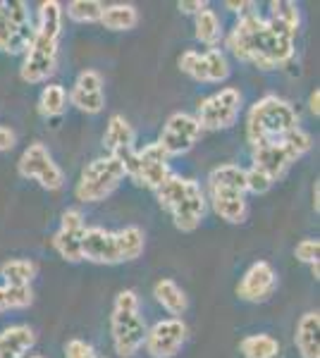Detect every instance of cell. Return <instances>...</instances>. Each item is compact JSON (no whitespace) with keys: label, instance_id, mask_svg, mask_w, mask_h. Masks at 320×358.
I'll use <instances>...</instances> for the list:
<instances>
[{"label":"cell","instance_id":"cell-1","mask_svg":"<svg viewBox=\"0 0 320 358\" xmlns=\"http://www.w3.org/2000/svg\"><path fill=\"white\" fill-rule=\"evenodd\" d=\"M296 34L280 27L277 22L249 13L227 36V48L242 62H251L258 69H275L287 65L294 57Z\"/></svg>","mask_w":320,"mask_h":358},{"label":"cell","instance_id":"cell-2","mask_svg":"<svg viewBox=\"0 0 320 358\" xmlns=\"http://www.w3.org/2000/svg\"><path fill=\"white\" fill-rule=\"evenodd\" d=\"M62 36V5L57 0H46L39 5V24L25 50L20 77L27 84L48 82L57 69V45Z\"/></svg>","mask_w":320,"mask_h":358},{"label":"cell","instance_id":"cell-3","mask_svg":"<svg viewBox=\"0 0 320 358\" xmlns=\"http://www.w3.org/2000/svg\"><path fill=\"white\" fill-rule=\"evenodd\" d=\"M160 208L170 213L174 227L179 232H194L206 217V194L196 179L170 175L167 182L155 192Z\"/></svg>","mask_w":320,"mask_h":358},{"label":"cell","instance_id":"cell-4","mask_svg":"<svg viewBox=\"0 0 320 358\" xmlns=\"http://www.w3.org/2000/svg\"><path fill=\"white\" fill-rule=\"evenodd\" d=\"M313 138L308 131H304L301 127L287 131L280 138H272V141L258 143L253 146V170L263 172L272 184L280 182L287 175V170L292 167L296 160L304 158L311 151Z\"/></svg>","mask_w":320,"mask_h":358},{"label":"cell","instance_id":"cell-5","mask_svg":"<svg viewBox=\"0 0 320 358\" xmlns=\"http://www.w3.org/2000/svg\"><path fill=\"white\" fill-rule=\"evenodd\" d=\"M299 127V115L292 108V103L284 98L267 94L251 106L246 117V138L249 143L258 146V143L280 138L282 134L292 131Z\"/></svg>","mask_w":320,"mask_h":358},{"label":"cell","instance_id":"cell-6","mask_svg":"<svg viewBox=\"0 0 320 358\" xmlns=\"http://www.w3.org/2000/svg\"><path fill=\"white\" fill-rule=\"evenodd\" d=\"M146 320L139 313V296L134 289H125L115 296L113 315H110V334H113L115 354L130 358L146 342Z\"/></svg>","mask_w":320,"mask_h":358},{"label":"cell","instance_id":"cell-7","mask_svg":"<svg viewBox=\"0 0 320 358\" xmlns=\"http://www.w3.org/2000/svg\"><path fill=\"white\" fill-rule=\"evenodd\" d=\"M125 165L110 155H103V158L91 160L81 170V177L74 187V196L81 203H101L125 182Z\"/></svg>","mask_w":320,"mask_h":358},{"label":"cell","instance_id":"cell-8","mask_svg":"<svg viewBox=\"0 0 320 358\" xmlns=\"http://www.w3.org/2000/svg\"><path fill=\"white\" fill-rule=\"evenodd\" d=\"M242 113V94L232 86L220 89L211 94L208 98L196 106L194 120L199 122L201 131H220V129H230L237 122Z\"/></svg>","mask_w":320,"mask_h":358},{"label":"cell","instance_id":"cell-9","mask_svg":"<svg viewBox=\"0 0 320 358\" xmlns=\"http://www.w3.org/2000/svg\"><path fill=\"white\" fill-rule=\"evenodd\" d=\"M127 177L134 179L139 187L151 189V192H158L162 184L167 182L170 172V158L158 143H148L144 148H137L132 163L125 167Z\"/></svg>","mask_w":320,"mask_h":358},{"label":"cell","instance_id":"cell-10","mask_svg":"<svg viewBox=\"0 0 320 358\" xmlns=\"http://www.w3.org/2000/svg\"><path fill=\"white\" fill-rule=\"evenodd\" d=\"M32 36L34 27L27 5L20 0H10V3L0 0V50L13 55L22 53L27 50Z\"/></svg>","mask_w":320,"mask_h":358},{"label":"cell","instance_id":"cell-11","mask_svg":"<svg viewBox=\"0 0 320 358\" xmlns=\"http://www.w3.org/2000/svg\"><path fill=\"white\" fill-rule=\"evenodd\" d=\"M17 172H20V177L39 182L48 192H60L65 187V172L53 160L48 148L39 141L27 146V151L22 153L20 163H17Z\"/></svg>","mask_w":320,"mask_h":358},{"label":"cell","instance_id":"cell-12","mask_svg":"<svg viewBox=\"0 0 320 358\" xmlns=\"http://www.w3.org/2000/svg\"><path fill=\"white\" fill-rule=\"evenodd\" d=\"M179 69L194 82L203 84H220L230 77V62L227 55L220 48H208L199 53V50H184L177 60Z\"/></svg>","mask_w":320,"mask_h":358},{"label":"cell","instance_id":"cell-13","mask_svg":"<svg viewBox=\"0 0 320 358\" xmlns=\"http://www.w3.org/2000/svg\"><path fill=\"white\" fill-rule=\"evenodd\" d=\"M201 136V127L194 120V115L189 113H174L167 117V122L162 124L160 138L155 143L165 151L167 158L174 155H184L196 146Z\"/></svg>","mask_w":320,"mask_h":358},{"label":"cell","instance_id":"cell-14","mask_svg":"<svg viewBox=\"0 0 320 358\" xmlns=\"http://www.w3.org/2000/svg\"><path fill=\"white\" fill-rule=\"evenodd\" d=\"M187 342V325L182 317H167V320L155 322L146 332V346L148 356L153 358H172L179 354V349Z\"/></svg>","mask_w":320,"mask_h":358},{"label":"cell","instance_id":"cell-15","mask_svg":"<svg viewBox=\"0 0 320 358\" xmlns=\"http://www.w3.org/2000/svg\"><path fill=\"white\" fill-rule=\"evenodd\" d=\"M277 289V273L267 261L253 263L237 285V296L249 303H263Z\"/></svg>","mask_w":320,"mask_h":358},{"label":"cell","instance_id":"cell-16","mask_svg":"<svg viewBox=\"0 0 320 358\" xmlns=\"http://www.w3.org/2000/svg\"><path fill=\"white\" fill-rule=\"evenodd\" d=\"M86 222L84 215L74 208L62 213L60 217V227L53 234V248L57 251V256L67 263H79L81 261V236H84Z\"/></svg>","mask_w":320,"mask_h":358},{"label":"cell","instance_id":"cell-17","mask_svg":"<svg viewBox=\"0 0 320 358\" xmlns=\"http://www.w3.org/2000/svg\"><path fill=\"white\" fill-rule=\"evenodd\" d=\"M67 101L72 103L77 110L86 115H98L106 108V94H103V77L96 69H84L77 77L72 91H69Z\"/></svg>","mask_w":320,"mask_h":358},{"label":"cell","instance_id":"cell-18","mask_svg":"<svg viewBox=\"0 0 320 358\" xmlns=\"http://www.w3.org/2000/svg\"><path fill=\"white\" fill-rule=\"evenodd\" d=\"M81 261L98 263V265H118V241L115 232H108L106 227H86L81 236Z\"/></svg>","mask_w":320,"mask_h":358},{"label":"cell","instance_id":"cell-19","mask_svg":"<svg viewBox=\"0 0 320 358\" xmlns=\"http://www.w3.org/2000/svg\"><path fill=\"white\" fill-rule=\"evenodd\" d=\"M137 136H134V129L132 124L127 122L122 115H113L108 120V127H106V134H103V146L110 158L120 160L122 165H130L134 153H137Z\"/></svg>","mask_w":320,"mask_h":358},{"label":"cell","instance_id":"cell-20","mask_svg":"<svg viewBox=\"0 0 320 358\" xmlns=\"http://www.w3.org/2000/svg\"><path fill=\"white\" fill-rule=\"evenodd\" d=\"M206 201L211 203L215 215L230 224H239L246 220V215H249L246 194L223 192V189H218V192H208Z\"/></svg>","mask_w":320,"mask_h":358},{"label":"cell","instance_id":"cell-21","mask_svg":"<svg viewBox=\"0 0 320 358\" xmlns=\"http://www.w3.org/2000/svg\"><path fill=\"white\" fill-rule=\"evenodd\" d=\"M318 332H320L318 310H308V313L299 317V322H296L294 344H296V349H299L301 358H320Z\"/></svg>","mask_w":320,"mask_h":358},{"label":"cell","instance_id":"cell-22","mask_svg":"<svg viewBox=\"0 0 320 358\" xmlns=\"http://www.w3.org/2000/svg\"><path fill=\"white\" fill-rule=\"evenodd\" d=\"M36 342V334L29 325H13L0 332V358H27Z\"/></svg>","mask_w":320,"mask_h":358},{"label":"cell","instance_id":"cell-23","mask_svg":"<svg viewBox=\"0 0 320 358\" xmlns=\"http://www.w3.org/2000/svg\"><path fill=\"white\" fill-rule=\"evenodd\" d=\"M239 192L246 194V170L239 165H220L208 175V192Z\"/></svg>","mask_w":320,"mask_h":358},{"label":"cell","instance_id":"cell-24","mask_svg":"<svg viewBox=\"0 0 320 358\" xmlns=\"http://www.w3.org/2000/svg\"><path fill=\"white\" fill-rule=\"evenodd\" d=\"M153 296H155V301H158L170 315H182L184 310H187V306H189L187 294H184L182 287H179L174 280H170V277H162V280L155 282Z\"/></svg>","mask_w":320,"mask_h":358},{"label":"cell","instance_id":"cell-25","mask_svg":"<svg viewBox=\"0 0 320 358\" xmlns=\"http://www.w3.org/2000/svg\"><path fill=\"white\" fill-rule=\"evenodd\" d=\"M103 27L110 31H130L139 24V10L130 3H115V5H103L101 13Z\"/></svg>","mask_w":320,"mask_h":358},{"label":"cell","instance_id":"cell-26","mask_svg":"<svg viewBox=\"0 0 320 358\" xmlns=\"http://www.w3.org/2000/svg\"><path fill=\"white\" fill-rule=\"evenodd\" d=\"M115 241H118V253L122 263L137 261L144 253V248H146V234L137 224H130V227H122L120 232H115Z\"/></svg>","mask_w":320,"mask_h":358},{"label":"cell","instance_id":"cell-27","mask_svg":"<svg viewBox=\"0 0 320 358\" xmlns=\"http://www.w3.org/2000/svg\"><path fill=\"white\" fill-rule=\"evenodd\" d=\"M244 358H280L282 346L272 334H249L239 342Z\"/></svg>","mask_w":320,"mask_h":358},{"label":"cell","instance_id":"cell-28","mask_svg":"<svg viewBox=\"0 0 320 358\" xmlns=\"http://www.w3.org/2000/svg\"><path fill=\"white\" fill-rule=\"evenodd\" d=\"M194 22H196L194 24L196 41H201L203 45H208V48H215V45L220 43V38H223V24H220L215 10L211 8L201 10V13L194 17Z\"/></svg>","mask_w":320,"mask_h":358},{"label":"cell","instance_id":"cell-29","mask_svg":"<svg viewBox=\"0 0 320 358\" xmlns=\"http://www.w3.org/2000/svg\"><path fill=\"white\" fill-rule=\"evenodd\" d=\"M67 108V91L62 84H48L43 86L39 96V113L43 115L46 120L60 117Z\"/></svg>","mask_w":320,"mask_h":358},{"label":"cell","instance_id":"cell-30","mask_svg":"<svg viewBox=\"0 0 320 358\" xmlns=\"http://www.w3.org/2000/svg\"><path fill=\"white\" fill-rule=\"evenodd\" d=\"M0 277L10 287H29L34 277H36V263L27 261V258H13V261L3 263Z\"/></svg>","mask_w":320,"mask_h":358},{"label":"cell","instance_id":"cell-31","mask_svg":"<svg viewBox=\"0 0 320 358\" xmlns=\"http://www.w3.org/2000/svg\"><path fill=\"white\" fill-rule=\"evenodd\" d=\"M67 17L77 24H94V22L101 20V13H103V3L98 0H72L67 3Z\"/></svg>","mask_w":320,"mask_h":358},{"label":"cell","instance_id":"cell-32","mask_svg":"<svg viewBox=\"0 0 320 358\" xmlns=\"http://www.w3.org/2000/svg\"><path fill=\"white\" fill-rule=\"evenodd\" d=\"M34 303L32 287H0V310H20Z\"/></svg>","mask_w":320,"mask_h":358},{"label":"cell","instance_id":"cell-33","mask_svg":"<svg viewBox=\"0 0 320 358\" xmlns=\"http://www.w3.org/2000/svg\"><path fill=\"white\" fill-rule=\"evenodd\" d=\"M267 20L277 22L280 27L289 29V31H299V24H301V17H299V8L289 0H275L270 3V17Z\"/></svg>","mask_w":320,"mask_h":358},{"label":"cell","instance_id":"cell-34","mask_svg":"<svg viewBox=\"0 0 320 358\" xmlns=\"http://www.w3.org/2000/svg\"><path fill=\"white\" fill-rule=\"evenodd\" d=\"M320 253V241L318 239H301L294 248V256L306 265H316Z\"/></svg>","mask_w":320,"mask_h":358},{"label":"cell","instance_id":"cell-35","mask_svg":"<svg viewBox=\"0 0 320 358\" xmlns=\"http://www.w3.org/2000/svg\"><path fill=\"white\" fill-rule=\"evenodd\" d=\"M272 189V182L267 179L263 172H258V170H253V167H249L246 170V194L251 192V194H267Z\"/></svg>","mask_w":320,"mask_h":358},{"label":"cell","instance_id":"cell-36","mask_svg":"<svg viewBox=\"0 0 320 358\" xmlns=\"http://www.w3.org/2000/svg\"><path fill=\"white\" fill-rule=\"evenodd\" d=\"M65 358H98V354L84 339H69L65 344Z\"/></svg>","mask_w":320,"mask_h":358},{"label":"cell","instance_id":"cell-37","mask_svg":"<svg viewBox=\"0 0 320 358\" xmlns=\"http://www.w3.org/2000/svg\"><path fill=\"white\" fill-rule=\"evenodd\" d=\"M177 8H179V13L194 15V17H196V15L201 13V10H206V8H208V3H206V0H191V3H189V0H179Z\"/></svg>","mask_w":320,"mask_h":358},{"label":"cell","instance_id":"cell-38","mask_svg":"<svg viewBox=\"0 0 320 358\" xmlns=\"http://www.w3.org/2000/svg\"><path fill=\"white\" fill-rule=\"evenodd\" d=\"M17 143V134L13 129H8V127H0V153L3 151H13Z\"/></svg>","mask_w":320,"mask_h":358},{"label":"cell","instance_id":"cell-39","mask_svg":"<svg viewBox=\"0 0 320 358\" xmlns=\"http://www.w3.org/2000/svg\"><path fill=\"white\" fill-rule=\"evenodd\" d=\"M225 8L227 10H232V13H237V15H249L251 10L256 8V5L251 3V0H242V3H237V0H227L225 3Z\"/></svg>","mask_w":320,"mask_h":358},{"label":"cell","instance_id":"cell-40","mask_svg":"<svg viewBox=\"0 0 320 358\" xmlns=\"http://www.w3.org/2000/svg\"><path fill=\"white\" fill-rule=\"evenodd\" d=\"M318 103H320V91L316 89V91L311 94V98H308V108H311V113L316 115V117L320 115V106H318Z\"/></svg>","mask_w":320,"mask_h":358},{"label":"cell","instance_id":"cell-41","mask_svg":"<svg viewBox=\"0 0 320 358\" xmlns=\"http://www.w3.org/2000/svg\"><path fill=\"white\" fill-rule=\"evenodd\" d=\"M313 210H320V182L313 184Z\"/></svg>","mask_w":320,"mask_h":358},{"label":"cell","instance_id":"cell-42","mask_svg":"<svg viewBox=\"0 0 320 358\" xmlns=\"http://www.w3.org/2000/svg\"><path fill=\"white\" fill-rule=\"evenodd\" d=\"M311 275H313V280H318V277H320V268H318V263H316V265H311Z\"/></svg>","mask_w":320,"mask_h":358},{"label":"cell","instance_id":"cell-43","mask_svg":"<svg viewBox=\"0 0 320 358\" xmlns=\"http://www.w3.org/2000/svg\"><path fill=\"white\" fill-rule=\"evenodd\" d=\"M98 358H103V356H98Z\"/></svg>","mask_w":320,"mask_h":358}]
</instances>
